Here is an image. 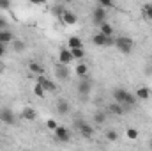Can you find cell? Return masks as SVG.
<instances>
[{
  "instance_id": "cell-1",
  "label": "cell",
  "mask_w": 152,
  "mask_h": 151,
  "mask_svg": "<svg viewBox=\"0 0 152 151\" xmlns=\"http://www.w3.org/2000/svg\"><path fill=\"white\" fill-rule=\"evenodd\" d=\"M113 100H115V103H120L124 107V110L133 107L134 101H136V98L131 93H127L126 89H113Z\"/></svg>"
},
{
  "instance_id": "cell-2",
  "label": "cell",
  "mask_w": 152,
  "mask_h": 151,
  "mask_svg": "<svg viewBox=\"0 0 152 151\" xmlns=\"http://www.w3.org/2000/svg\"><path fill=\"white\" fill-rule=\"evenodd\" d=\"M115 46L122 53H131L133 48H134V41L129 38V36H118V38L115 39Z\"/></svg>"
},
{
  "instance_id": "cell-3",
  "label": "cell",
  "mask_w": 152,
  "mask_h": 151,
  "mask_svg": "<svg viewBox=\"0 0 152 151\" xmlns=\"http://www.w3.org/2000/svg\"><path fill=\"white\" fill-rule=\"evenodd\" d=\"M75 128L85 137V139H92L94 137V128L87 123V121H81V119H76L75 121Z\"/></svg>"
},
{
  "instance_id": "cell-4",
  "label": "cell",
  "mask_w": 152,
  "mask_h": 151,
  "mask_svg": "<svg viewBox=\"0 0 152 151\" xmlns=\"http://www.w3.org/2000/svg\"><path fill=\"white\" fill-rule=\"evenodd\" d=\"M76 91H78L81 96H88V94H90V91H92V80H90V76L81 78V80H80V84L76 85Z\"/></svg>"
},
{
  "instance_id": "cell-5",
  "label": "cell",
  "mask_w": 152,
  "mask_h": 151,
  "mask_svg": "<svg viewBox=\"0 0 152 151\" xmlns=\"http://www.w3.org/2000/svg\"><path fill=\"white\" fill-rule=\"evenodd\" d=\"M106 16H108V13H106L104 9H101V7H96V9L92 11V21H94L97 27H101L103 23H106Z\"/></svg>"
},
{
  "instance_id": "cell-6",
  "label": "cell",
  "mask_w": 152,
  "mask_h": 151,
  "mask_svg": "<svg viewBox=\"0 0 152 151\" xmlns=\"http://www.w3.org/2000/svg\"><path fill=\"white\" fill-rule=\"evenodd\" d=\"M0 121L7 126H12L16 123V115L11 109H0Z\"/></svg>"
},
{
  "instance_id": "cell-7",
  "label": "cell",
  "mask_w": 152,
  "mask_h": 151,
  "mask_svg": "<svg viewBox=\"0 0 152 151\" xmlns=\"http://www.w3.org/2000/svg\"><path fill=\"white\" fill-rule=\"evenodd\" d=\"M55 139H57L58 142H69V141H71V132H69V128L58 124L57 130H55Z\"/></svg>"
},
{
  "instance_id": "cell-8",
  "label": "cell",
  "mask_w": 152,
  "mask_h": 151,
  "mask_svg": "<svg viewBox=\"0 0 152 151\" xmlns=\"http://www.w3.org/2000/svg\"><path fill=\"white\" fill-rule=\"evenodd\" d=\"M60 18H62V23L67 25V27H73V25L78 23V14L73 13V11H64Z\"/></svg>"
},
{
  "instance_id": "cell-9",
  "label": "cell",
  "mask_w": 152,
  "mask_h": 151,
  "mask_svg": "<svg viewBox=\"0 0 152 151\" xmlns=\"http://www.w3.org/2000/svg\"><path fill=\"white\" fill-rule=\"evenodd\" d=\"M37 84L46 91V93H53V91H57V85H55V82L53 80H50L48 76H39L37 78Z\"/></svg>"
},
{
  "instance_id": "cell-10",
  "label": "cell",
  "mask_w": 152,
  "mask_h": 151,
  "mask_svg": "<svg viewBox=\"0 0 152 151\" xmlns=\"http://www.w3.org/2000/svg\"><path fill=\"white\" fill-rule=\"evenodd\" d=\"M75 59H73V53H71V50L69 48H62L60 50V53H58V62L62 64V66H67L69 62H73Z\"/></svg>"
},
{
  "instance_id": "cell-11",
  "label": "cell",
  "mask_w": 152,
  "mask_h": 151,
  "mask_svg": "<svg viewBox=\"0 0 152 151\" xmlns=\"http://www.w3.org/2000/svg\"><path fill=\"white\" fill-rule=\"evenodd\" d=\"M134 98H136V100H143V101H145V100H149V98H151V89H149L147 85H142V87H138V89H136V94H134Z\"/></svg>"
},
{
  "instance_id": "cell-12",
  "label": "cell",
  "mask_w": 152,
  "mask_h": 151,
  "mask_svg": "<svg viewBox=\"0 0 152 151\" xmlns=\"http://www.w3.org/2000/svg\"><path fill=\"white\" fill-rule=\"evenodd\" d=\"M71 110V107H69V103H67V100H64V98H58V101H57V112L62 114V115H67Z\"/></svg>"
},
{
  "instance_id": "cell-13",
  "label": "cell",
  "mask_w": 152,
  "mask_h": 151,
  "mask_svg": "<svg viewBox=\"0 0 152 151\" xmlns=\"http://www.w3.org/2000/svg\"><path fill=\"white\" fill-rule=\"evenodd\" d=\"M9 43H14V36L12 32L7 29V30H0V44H9Z\"/></svg>"
},
{
  "instance_id": "cell-14",
  "label": "cell",
  "mask_w": 152,
  "mask_h": 151,
  "mask_svg": "<svg viewBox=\"0 0 152 151\" xmlns=\"http://www.w3.org/2000/svg\"><path fill=\"white\" fill-rule=\"evenodd\" d=\"M55 75H57L58 80H67V78H69V70H67V66L58 64V66L55 68Z\"/></svg>"
},
{
  "instance_id": "cell-15",
  "label": "cell",
  "mask_w": 152,
  "mask_h": 151,
  "mask_svg": "<svg viewBox=\"0 0 152 151\" xmlns=\"http://www.w3.org/2000/svg\"><path fill=\"white\" fill-rule=\"evenodd\" d=\"M67 48L69 50H78V48H83V41L78 38V36H71L67 39Z\"/></svg>"
},
{
  "instance_id": "cell-16",
  "label": "cell",
  "mask_w": 152,
  "mask_h": 151,
  "mask_svg": "<svg viewBox=\"0 0 152 151\" xmlns=\"http://www.w3.org/2000/svg\"><path fill=\"white\" fill-rule=\"evenodd\" d=\"M28 70H30L32 73L39 75V76H44V73H46V70H44L39 62H34V61H30V62H28Z\"/></svg>"
},
{
  "instance_id": "cell-17",
  "label": "cell",
  "mask_w": 152,
  "mask_h": 151,
  "mask_svg": "<svg viewBox=\"0 0 152 151\" xmlns=\"http://www.w3.org/2000/svg\"><path fill=\"white\" fill-rule=\"evenodd\" d=\"M21 117L27 119V121H34V119L37 117V112H36V109H32V107H25L23 112H21Z\"/></svg>"
},
{
  "instance_id": "cell-18",
  "label": "cell",
  "mask_w": 152,
  "mask_h": 151,
  "mask_svg": "<svg viewBox=\"0 0 152 151\" xmlns=\"http://www.w3.org/2000/svg\"><path fill=\"white\" fill-rule=\"evenodd\" d=\"M99 34H103L104 38H112V36H113V27L106 21V23H103V25L99 27Z\"/></svg>"
},
{
  "instance_id": "cell-19",
  "label": "cell",
  "mask_w": 152,
  "mask_h": 151,
  "mask_svg": "<svg viewBox=\"0 0 152 151\" xmlns=\"http://www.w3.org/2000/svg\"><path fill=\"white\" fill-rule=\"evenodd\" d=\"M75 71H76V75L80 76V78H87V76H88V66H87L85 62H81V64L76 66Z\"/></svg>"
},
{
  "instance_id": "cell-20",
  "label": "cell",
  "mask_w": 152,
  "mask_h": 151,
  "mask_svg": "<svg viewBox=\"0 0 152 151\" xmlns=\"http://www.w3.org/2000/svg\"><path fill=\"white\" fill-rule=\"evenodd\" d=\"M106 41H108V38H104V36L99 34V32L92 36V43H94L96 46H106Z\"/></svg>"
},
{
  "instance_id": "cell-21",
  "label": "cell",
  "mask_w": 152,
  "mask_h": 151,
  "mask_svg": "<svg viewBox=\"0 0 152 151\" xmlns=\"http://www.w3.org/2000/svg\"><path fill=\"white\" fill-rule=\"evenodd\" d=\"M108 110H110L112 114H115V115H122V114L126 112V110H124V107H122L120 103H112V105L108 107Z\"/></svg>"
},
{
  "instance_id": "cell-22",
  "label": "cell",
  "mask_w": 152,
  "mask_h": 151,
  "mask_svg": "<svg viewBox=\"0 0 152 151\" xmlns=\"http://www.w3.org/2000/svg\"><path fill=\"white\" fill-rule=\"evenodd\" d=\"M104 137H106L108 142H115V141H118V133H117L115 130H106V132H104Z\"/></svg>"
},
{
  "instance_id": "cell-23",
  "label": "cell",
  "mask_w": 152,
  "mask_h": 151,
  "mask_svg": "<svg viewBox=\"0 0 152 151\" xmlns=\"http://www.w3.org/2000/svg\"><path fill=\"white\" fill-rule=\"evenodd\" d=\"M142 13H143V18L145 20H151L152 21V4H145L143 9H142Z\"/></svg>"
},
{
  "instance_id": "cell-24",
  "label": "cell",
  "mask_w": 152,
  "mask_h": 151,
  "mask_svg": "<svg viewBox=\"0 0 152 151\" xmlns=\"http://www.w3.org/2000/svg\"><path fill=\"white\" fill-rule=\"evenodd\" d=\"M138 135H140V133H138L136 128H127V130H126V137H127L129 141H136Z\"/></svg>"
},
{
  "instance_id": "cell-25",
  "label": "cell",
  "mask_w": 152,
  "mask_h": 151,
  "mask_svg": "<svg viewBox=\"0 0 152 151\" xmlns=\"http://www.w3.org/2000/svg\"><path fill=\"white\" fill-rule=\"evenodd\" d=\"M94 121H96L97 124H103V123L106 121V114L103 112V110H97V112L94 114Z\"/></svg>"
},
{
  "instance_id": "cell-26",
  "label": "cell",
  "mask_w": 152,
  "mask_h": 151,
  "mask_svg": "<svg viewBox=\"0 0 152 151\" xmlns=\"http://www.w3.org/2000/svg\"><path fill=\"white\" fill-rule=\"evenodd\" d=\"M97 7H101V9L106 11V9H112V7H113V2H112V0H99V2H97Z\"/></svg>"
},
{
  "instance_id": "cell-27",
  "label": "cell",
  "mask_w": 152,
  "mask_h": 151,
  "mask_svg": "<svg viewBox=\"0 0 152 151\" xmlns=\"http://www.w3.org/2000/svg\"><path fill=\"white\" fill-rule=\"evenodd\" d=\"M34 94H36L37 98H44V96H46V91H44L39 84H36V85H34Z\"/></svg>"
},
{
  "instance_id": "cell-28",
  "label": "cell",
  "mask_w": 152,
  "mask_h": 151,
  "mask_svg": "<svg viewBox=\"0 0 152 151\" xmlns=\"http://www.w3.org/2000/svg\"><path fill=\"white\" fill-rule=\"evenodd\" d=\"M71 53H73V59H83L85 57V50L83 48H78V50H71Z\"/></svg>"
},
{
  "instance_id": "cell-29",
  "label": "cell",
  "mask_w": 152,
  "mask_h": 151,
  "mask_svg": "<svg viewBox=\"0 0 152 151\" xmlns=\"http://www.w3.org/2000/svg\"><path fill=\"white\" fill-rule=\"evenodd\" d=\"M66 9H64V5L62 4H57V5H53V14H57V16H62V13H64Z\"/></svg>"
},
{
  "instance_id": "cell-30",
  "label": "cell",
  "mask_w": 152,
  "mask_h": 151,
  "mask_svg": "<svg viewBox=\"0 0 152 151\" xmlns=\"http://www.w3.org/2000/svg\"><path fill=\"white\" fill-rule=\"evenodd\" d=\"M12 46H14V52H23L25 50V43L23 41H14Z\"/></svg>"
},
{
  "instance_id": "cell-31",
  "label": "cell",
  "mask_w": 152,
  "mask_h": 151,
  "mask_svg": "<svg viewBox=\"0 0 152 151\" xmlns=\"http://www.w3.org/2000/svg\"><path fill=\"white\" fill-rule=\"evenodd\" d=\"M46 126H48L50 130H53V132H55V130H57V126H58V123H57L55 119H48V121H46Z\"/></svg>"
},
{
  "instance_id": "cell-32",
  "label": "cell",
  "mask_w": 152,
  "mask_h": 151,
  "mask_svg": "<svg viewBox=\"0 0 152 151\" xmlns=\"http://www.w3.org/2000/svg\"><path fill=\"white\" fill-rule=\"evenodd\" d=\"M11 7V2H7V0H0V9L2 11H7Z\"/></svg>"
},
{
  "instance_id": "cell-33",
  "label": "cell",
  "mask_w": 152,
  "mask_h": 151,
  "mask_svg": "<svg viewBox=\"0 0 152 151\" xmlns=\"http://www.w3.org/2000/svg\"><path fill=\"white\" fill-rule=\"evenodd\" d=\"M0 30H7V20L0 16Z\"/></svg>"
},
{
  "instance_id": "cell-34",
  "label": "cell",
  "mask_w": 152,
  "mask_h": 151,
  "mask_svg": "<svg viewBox=\"0 0 152 151\" xmlns=\"http://www.w3.org/2000/svg\"><path fill=\"white\" fill-rule=\"evenodd\" d=\"M2 55H5V46H4V44H0V57H2Z\"/></svg>"
},
{
  "instance_id": "cell-35",
  "label": "cell",
  "mask_w": 152,
  "mask_h": 151,
  "mask_svg": "<svg viewBox=\"0 0 152 151\" xmlns=\"http://www.w3.org/2000/svg\"><path fill=\"white\" fill-rule=\"evenodd\" d=\"M2 71H4V64L0 62V73H2Z\"/></svg>"
},
{
  "instance_id": "cell-36",
  "label": "cell",
  "mask_w": 152,
  "mask_h": 151,
  "mask_svg": "<svg viewBox=\"0 0 152 151\" xmlns=\"http://www.w3.org/2000/svg\"><path fill=\"white\" fill-rule=\"evenodd\" d=\"M149 144H151V150H152V139H151V142H149Z\"/></svg>"
}]
</instances>
